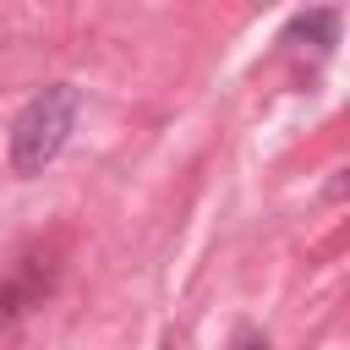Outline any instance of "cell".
<instances>
[{
    "mask_svg": "<svg viewBox=\"0 0 350 350\" xmlns=\"http://www.w3.org/2000/svg\"><path fill=\"white\" fill-rule=\"evenodd\" d=\"M49 284H55V257L27 252V257L16 262V273L0 284V323H11V317H22V312H33V306L49 295Z\"/></svg>",
    "mask_w": 350,
    "mask_h": 350,
    "instance_id": "7a4b0ae2",
    "label": "cell"
},
{
    "mask_svg": "<svg viewBox=\"0 0 350 350\" xmlns=\"http://www.w3.org/2000/svg\"><path fill=\"white\" fill-rule=\"evenodd\" d=\"M77 109H82V93L71 82H55V88L33 93L22 104V115L11 120V170L16 175H44L60 159V148L71 142Z\"/></svg>",
    "mask_w": 350,
    "mask_h": 350,
    "instance_id": "6da1fadb",
    "label": "cell"
},
{
    "mask_svg": "<svg viewBox=\"0 0 350 350\" xmlns=\"http://www.w3.org/2000/svg\"><path fill=\"white\" fill-rule=\"evenodd\" d=\"M235 350H268V339H262V334H252V328H246V334H235Z\"/></svg>",
    "mask_w": 350,
    "mask_h": 350,
    "instance_id": "277c9868",
    "label": "cell"
},
{
    "mask_svg": "<svg viewBox=\"0 0 350 350\" xmlns=\"http://www.w3.org/2000/svg\"><path fill=\"white\" fill-rule=\"evenodd\" d=\"M295 38H317V49H328V44L339 38V16H334V11H306V16L290 22L284 44H295Z\"/></svg>",
    "mask_w": 350,
    "mask_h": 350,
    "instance_id": "3957f363",
    "label": "cell"
}]
</instances>
